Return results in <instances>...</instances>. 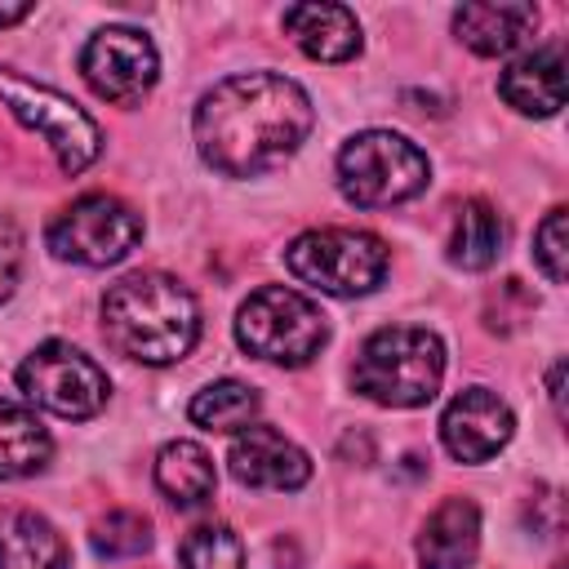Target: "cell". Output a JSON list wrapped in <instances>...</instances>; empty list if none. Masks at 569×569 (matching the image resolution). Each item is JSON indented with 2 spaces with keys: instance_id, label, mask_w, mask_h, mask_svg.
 <instances>
[{
  "instance_id": "7c38bea8",
  "label": "cell",
  "mask_w": 569,
  "mask_h": 569,
  "mask_svg": "<svg viewBox=\"0 0 569 569\" xmlns=\"http://www.w3.org/2000/svg\"><path fill=\"white\" fill-rule=\"evenodd\" d=\"M227 467H231V476L240 485H249V489H276V493L302 489L307 476H311V458L289 436H280L267 422H249L231 440Z\"/></svg>"
},
{
  "instance_id": "484cf974",
  "label": "cell",
  "mask_w": 569,
  "mask_h": 569,
  "mask_svg": "<svg viewBox=\"0 0 569 569\" xmlns=\"http://www.w3.org/2000/svg\"><path fill=\"white\" fill-rule=\"evenodd\" d=\"M18 267H22V236H18L13 218L0 213V302L13 293V284H18Z\"/></svg>"
},
{
  "instance_id": "5bb4252c",
  "label": "cell",
  "mask_w": 569,
  "mask_h": 569,
  "mask_svg": "<svg viewBox=\"0 0 569 569\" xmlns=\"http://www.w3.org/2000/svg\"><path fill=\"white\" fill-rule=\"evenodd\" d=\"M453 31L480 58H507L533 40L538 9L533 4H462L453 13Z\"/></svg>"
},
{
  "instance_id": "603a6c76",
  "label": "cell",
  "mask_w": 569,
  "mask_h": 569,
  "mask_svg": "<svg viewBox=\"0 0 569 569\" xmlns=\"http://www.w3.org/2000/svg\"><path fill=\"white\" fill-rule=\"evenodd\" d=\"M89 542H93V551L107 556V560H129V556H142V551L151 547V525H147V516H138V511H107V516L93 525Z\"/></svg>"
},
{
  "instance_id": "6da1fadb",
  "label": "cell",
  "mask_w": 569,
  "mask_h": 569,
  "mask_svg": "<svg viewBox=\"0 0 569 569\" xmlns=\"http://www.w3.org/2000/svg\"><path fill=\"white\" fill-rule=\"evenodd\" d=\"M316 111L298 80L280 71H244L213 84L196 107V147L222 178H258L284 164L311 133Z\"/></svg>"
},
{
  "instance_id": "52a82bcc",
  "label": "cell",
  "mask_w": 569,
  "mask_h": 569,
  "mask_svg": "<svg viewBox=\"0 0 569 569\" xmlns=\"http://www.w3.org/2000/svg\"><path fill=\"white\" fill-rule=\"evenodd\" d=\"M0 98L27 129H36L49 142V151L62 164V173H80V169H89L98 160L102 133L71 98H62V93H53L44 84H31V80H22L13 71H0Z\"/></svg>"
},
{
  "instance_id": "3957f363",
  "label": "cell",
  "mask_w": 569,
  "mask_h": 569,
  "mask_svg": "<svg viewBox=\"0 0 569 569\" xmlns=\"http://www.w3.org/2000/svg\"><path fill=\"white\" fill-rule=\"evenodd\" d=\"M445 378V342L418 325H387L365 338L351 382L360 396L387 409H418Z\"/></svg>"
},
{
  "instance_id": "d4e9b609",
  "label": "cell",
  "mask_w": 569,
  "mask_h": 569,
  "mask_svg": "<svg viewBox=\"0 0 569 569\" xmlns=\"http://www.w3.org/2000/svg\"><path fill=\"white\" fill-rule=\"evenodd\" d=\"M565 209H547V218L533 231V258L551 284H565Z\"/></svg>"
},
{
  "instance_id": "ac0fdd59",
  "label": "cell",
  "mask_w": 569,
  "mask_h": 569,
  "mask_svg": "<svg viewBox=\"0 0 569 569\" xmlns=\"http://www.w3.org/2000/svg\"><path fill=\"white\" fill-rule=\"evenodd\" d=\"M502 240H507V227L498 218L493 204L485 200H462L453 209V227H449V262L462 267V271H485L498 253H502Z\"/></svg>"
},
{
  "instance_id": "277c9868",
  "label": "cell",
  "mask_w": 569,
  "mask_h": 569,
  "mask_svg": "<svg viewBox=\"0 0 569 569\" xmlns=\"http://www.w3.org/2000/svg\"><path fill=\"white\" fill-rule=\"evenodd\" d=\"M236 342L258 360L298 369V365L316 360L320 347L329 342V316L298 289L262 284L240 302Z\"/></svg>"
},
{
  "instance_id": "5b68a950",
  "label": "cell",
  "mask_w": 569,
  "mask_h": 569,
  "mask_svg": "<svg viewBox=\"0 0 569 569\" xmlns=\"http://www.w3.org/2000/svg\"><path fill=\"white\" fill-rule=\"evenodd\" d=\"M387 244L373 231H351V227H325V231H302L284 249V267L293 280L329 293V298H360L373 293L387 276Z\"/></svg>"
},
{
  "instance_id": "ffe728a7",
  "label": "cell",
  "mask_w": 569,
  "mask_h": 569,
  "mask_svg": "<svg viewBox=\"0 0 569 569\" xmlns=\"http://www.w3.org/2000/svg\"><path fill=\"white\" fill-rule=\"evenodd\" d=\"M53 453V440L44 431V422L13 405V400H0V480H22V476H36Z\"/></svg>"
},
{
  "instance_id": "44dd1931",
  "label": "cell",
  "mask_w": 569,
  "mask_h": 569,
  "mask_svg": "<svg viewBox=\"0 0 569 569\" xmlns=\"http://www.w3.org/2000/svg\"><path fill=\"white\" fill-rule=\"evenodd\" d=\"M253 413H258V391L249 382H236V378L209 382L187 405V418L204 431H244L253 422Z\"/></svg>"
},
{
  "instance_id": "8fae6325",
  "label": "cell",
  "mask_w": 569,
  "mask_h": 569,
  "mask_svg": "<svg viewBox=\"0 0 569 569\" xmlns=\"http://www.w3.org/2000/svg\"><path fill=\"white\" fill-rule=\"evenodd\" d=\"M516 431V418L507 400H498L485 387L458 391L440 413V440L458 462H489Z\"/></svg>"
},
{
  "instance_id": "e0dca14e",
  "label": "cell",
  "mask_w": 569,
  "mask_h": 569,
  "mask_svg": "<svg viewBox=\"0 0 569 569\" xmlns=\"http://www.w3.org/2000/svg\"><path fill=\"white\" fill-rule=\"evenodd\" d=\"M62 533L36 511H0V569H67Z\"/></svg>"
},
{
  "instance_id": "7402d4cb",
  "label": "cell",
  "mask_w": 569,
  "mask_h": 569,
  "mask_svg": "<svg viewBox=\"0 0 569 569\" xmlns=\"http://www.w3.org/2000/svg\"><path fill=\"white\" fill-rule=\"evenodd\" d=\"M182 569H244V542L227 525H200L178 547Z\"/></svg>"
},
{
  "instance_id": "7a4b0ae2",
  "label": "cell",
  "mask_w": 569,
  "mask_h": 569,
  "mask_svg": "<svg viewBox=\"0 0 569 569\" xmlns=\"http://www.w3.org/2000/svg\"><path fill=\"white\" fill-rule=\"evenodd\" d=\"M102 338L138 365H173L200 338V307L173 276L133 271L102 298Z\"/></svg>"
},
{
  "instance_id": "2e32d148",
  "label": "cell",
  "mask_w": 569,
  "mask_h": 569,
  "mask_svg": "<svg viewBox=\"0 0 569 569\" xmlns=\"http://www.w3.org/2000/svg\"><path fill=\"white\" fill-rule=\"evenodd\" d=\"M498 93L507 107L525 116H556L565 107V53L560 44L533 49L520 62H511L498 80Z\"/></svg>"
},
{
  "instance_id": "ba28073f",
  "label": "cell",
  "mask_w": 569,
  "mask_h": 569,
  "mask_svg": "<svg viewBox=\"0 0 569 569\" xmlns=\"http://www.w3.org/2000/svg\"><path fill=\"white\" fill-rule=\"evenodd\" d=\"M142 240V218L116 196H80L49 222V249L80 267H111Z\"/></svg>"
},
{
  "instance_id": "9a60e30c",
  "label": "cell",
  "mask_w": 569,
  "mask_h": 569,
  "mask_svg": "<svg viewBox=\"0 0 569 569\" xmlns=\"http://www.w3.org/2000/svg\"><path fill=\"white\" fill-rule=\"evenodd\" d=\"M280 22L316 62H347L351 53H360V22L347 4H293Z\"/></svg>"
},
{
  "instance_id": "9c48e42d",
  "label": "cell",
  "mask_w": 569,
  "mask_h": 569,
  "mask_svg": "<svg viewBox=\"0 0 569 569\" xmlns=\"http://www.w3.org/2000/svg\"><path fill=\"white\" fill-rule=\"evenodd\" d=\"M18 387L27 400L58 418H93L107 405V373L71 342H44L18 365Z\"/></svg>"
},
{
  "instance_id": "cb8c5ba5",
  "label": "cell",
  "mask_w": 569,
  "mask_h": 569,
  "mask_svg": "<svg viewBox=\"0 0 569 569\" xmlns=\"http://www.w3.org/2000/svg\"><path fill=\"white\" fill-rule=\"evenodd\" d=\"M529 316H533V293L520 280H502L498 289H489V298H485V325L489 329L516 333Z\"/></svg>"
},
{
  "instance_id": "4316f807",
  "label": "cell",
  "mask_w": 569,
  "mask_h": 569,
  "mask_svg": "<svg viewBox=\"0 0 569 569\" xmlns=\"http://www.w3.org/2000/svg\"><path fill=\"white\" fill-rule=\"evenodd\" d=\"M31 13V4H0V27H13V22H22Z\"/></svg>"
},
{
  "instance_id": "8992f818",
  "label": "cell",
  "mask_w": 569,
  "mask_h": 569,
  "mask_svg": "<svg viewBox=\"0 0 569 569\" xmlns=\"http://www.w3.org/2000/svg\"><path fill=\"white\" fill-rule=\"evenodd\" d=\"M431 178L427 156L387 129H369L356 133L342 151H338V191L356 204V209H391L409 196H418Z\"/></svg>"
},
{
  "instance_id": "4fadbf2b",
  "label": "cell",
  "mask_w": 569,
  "mask_h": 569,
  "mask_svg": "<svg viewBox=\"0 0 569 569\" xmlns=\"http://www.w3.org/2000/svg\"><path fill=\"white\" fill-rule=\"evenodd\" d=\"M480 551V511L471 498H445L422 533H418V565L422 569H467Z\"/></svg>"
},
{
  "instance_id": "30bf717a",
  "label": "cell",
  "mask_w": 569,
  "mask_h": 569,
  "mask_svg": "<svg viewBox=\"0 0 569 569\" xmlns=\"http://www.w3.org/2000/svg\"><path fill=\"white\" fill-rule=\"evenodd\" d=\"M80 71L89 80V89L107 102L133 107L160 76V58L156 44L133 31V27H102L89 36L84 53H80Z\"/></svg>"
},
{
  "instance_id": "d6986e66",
  "label": "cell",
  "mask_w": 569,
  "mask_h": 569,
  "mask_svg": "<svg viewBox=\"0 0 569 569\" xmlns=\"http://www.w3.org/2000/svg\"><path fill=\"white\" fill-rule=\"evenodd\" d=\"M156 485L173 507H200L213 498V458L196 440H169L156 458Z\"/></svg>"
}]
</instances>
